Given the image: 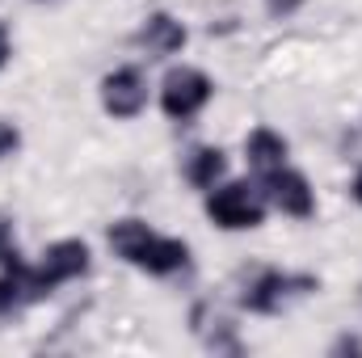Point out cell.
I'll list each match as a JSON object with an SVG mask.
<instances>
[{
	"label": "cell",
	"instance_id": "1",
	"mask_svg": "<svg viewBox=\"0 0 362 358\" xmlns=\"http://www.w3.org/2000/svg\"><path fill=\"white\" fill-rule=\"evenodd\" d=\"M110 249L135 270H148L156 278H169L189 270V245L177 236H160L152 232L144 219H118L110 224Z\"/></svg>",
	"mask_w": 362,
	"mask_h": 358
},
{
	"label": "cell",
	"instance_id": "2",
	"mask_svg": "<svg viewBox=\"0 0 362 358\" xmlns=\"http://www.w3.org/2000/svg\"><path fill=\"white\" fill-rule=\"evenodd\" d=\"M312 291H320L316 274H295V270H253L245 278L240 291V308L257 312V316H278L286 312L295 299H308Z\"/></svg>",
	"mask_w": 362,
	"mask_h": 358
},
{
	"label": "cell",
	"instance_id": "3",
	"mask_svg": "<svg viewBox=\"0 0 362 358\" xmlns=\"http://www.w3.org/2000/svg\"><path fill=\"white\" fill-rule=\"evenodd\" d=\"M206 215L215 228L223 232H245V228H262L266 219V194L249 181H228V185H215L206 194Z\"/></svg>",
	"mask_w": 362,
	"mask_h": 358
},
{
	"label": "cell",
	"instance_id": "4",
	"mask_svg": "<svg viewBox=\"0 0 362 358\" xmlns=\"http://www.w3.org/2000/svg\"><path fill=\"white\" fill-rule=\"evenodd\" d=\"M215 97V81L198 68H173L160 85V110L173 122H189L206 110V101Z\"/></svg>",
	"mask_w": 362,
	"mask_h": 358
},
{
	"label": "cell",
	"instance_id": "5",
	"mask_svg": "<svg viewBox=\"0 0 362 358\" xmlns=\"http://www.w3.org/2000/svg\"><path fill=\"white\" fill-rule=\"evenodd\" d=\"M148 105V81L139 68H114L101 76V110L110 118H139Z\"/></svg>",
	"mask_w": 362,
	"mask_h": 358
},
{
	"label": "cell",
	"instance_id": "6",
	"mask_svg": "<svg viewBox=\"0 0 362 358\" xmlns=\"http://www.w3.org/2000/svg\"><path fill=\"white\" fill-rule=\"evenodd\" d=\"M266 198L291 219H312L316 215V194H312V185L299 169L282 165V169L266 173Z\"/></svg>",
	"mask_w": 362,
	"mask_h": 358
},
{
	"label": "cell",
	"instance_id": "7",
	"mask_svg": "<svg viewBox=\"0 0 362 358\" xmlns=\"http://www.w3.org/2000/svg\"><path fill=\"white\" fill-rule=\"evenodd\" d=\"M93 266V253L85 241H55L47 253H42V282L55 291V287H64V282H76V278H85Z\"/></svg>",
	"mask_w": 362,
	"mask_h": 358
},
{
	"label": "cell",
	"instance_id": "8",
	"mask_svg": "<svg viewBox=\"0 0 362 358\" xmlns=\"http://www.w3.org/2000/svg\"><path fill=\"white\" fill-rule=\"evenodd\" d=\"M189 325H194V333L202 337V346L215 350V354H240V350H245L240 337H236V325H232L215 304H198V308L189 312Z\"/></svg>",
	"mask_w": 362,
	"mask_h": 358
},
{
	"label": "cell",
	"instance_id": "9",
	"mask_svg": "<svg viewBox=\"0 0 362 358\" xmlns=\"http://www.w3.org/2000/svg\"><path fill=\"white\" fill-rule=\"evenodd\" d=\"M185 25H181L173 13H152L144 25H139V34H135V42L148 51V55H156V59H165V55H177L181 47H185Z\"/></svg>",
	"mask_w": 362,
	"mask_h": 358
},
{
	"label": "cell",
	"instance_id": "10",
	"mask_svg": "<svg viewBox=\"0 0 362 358\" xmlns=\"http://www.w3.org/2000/svg\"><path fill=\"white\" fill-rule=\"evenodd\" d=\"M181 173H185V181H189L194 190H215V185H219V178L228 173V156H223L219 148L202 144V148H194V152L185 156Z\"/></svg>",
	"mask_w": 362,
	"mask_h": 358
},
{
	"label": "cell",
	"instance_id": "11",
	"mask_svg": "<svg viewBox=\"0 0 362 358\" xmlns=\"http://www.w3.org/2000/svg\"><path fill=\"white\" fill-rule=\"evenodd\" d=\"M286 139L270 131V127H257L249 139H245V156H249V165L253 169H262V173H274V169H282L286 165Z\"/></svg>",
	"mask_w": 362,
	"mask_h": 358
},
{
	"label": "cell",
	"instance_id": "12",
	"mask_svg": "<svg viewBox=\"0 0 362 358\" xmlns=\"http://www.w3.org/2000/svg\"><path fill=\"white\" fill-rule=\"evenodd\" d=\"M21 266V249H17V236H13V219L0 215V270H17Z\"/></svg>",
	"mask_w": 362,
	"mask_h": 358
},
{
	"label": "cell",
	"instance_id": "13",
	"mask_svg": "<svg viewBox=\"0 0 362 358\" xmlns=\"http://www.w3.org/2000/svg\"><path fill=\"white\" fill-rule=\"evenodd\" d=\"M17 148H21V131H17L13 122H0V161L13 156Z\"/></svg>",
	"mask_w": 362,
	"mask_h": 358
},
{
	"label": "cell",
	"instance_id": "14",
	"mask_svg": "<svg viewBox=\"0 0 362 358\" xmlns=\"http://www.w3.org/2000/svg\"><path fill=\"white\" fill-rule=\"evenodd\" d=\"M329 354H362V342L346 333V337H337V342H333V350H329Z\"/></svg>",
	"mask_w": 362,
	"mask_h": 358
},
{
	"label": "cell",
	"instance_id": "15",
	"mask_svg": "<svg viewBox=\"0 0 362 358\" xmlns=\"http://www.w3.org/2000/svg\"><path fill=\"white\" fill-rule=\"evenodd\" d=\"M303 0H266V8H270V17H291L295 8H299Z\"/></svg>",
	"mask_w": 362,
	"mask_h": 358
},
{
	"label": "cell",
	"instance_id": "16",
	"mask_svg": "<svg viewBox=\"0 0 362 358\" xmlns=\"http://www.w3.org/2000/svg\"><path fill=\"white\" fill-rule=\"evenodd\" d=\"M8 55H13V38H8V25L0 21V68L8 64Z\"/></svg>",
	"mask_w": 362,
	"mask_h": 358
},
{
	"label": "cell",
	"instance_id": "17",
	"mask_svg": "<svg viewBox=\"0 0 362 358\" xmlns=\"http://www.w3.org/2000/svg\"><path fill=\"white\" fill-rule=\"evenodd\" d=\"M350 194H354V202L362 207V169H358V178H354V185H350Z\"/></svg>",
	"mask_w": 362,
	"mask_h": 358
}]
</instances>
